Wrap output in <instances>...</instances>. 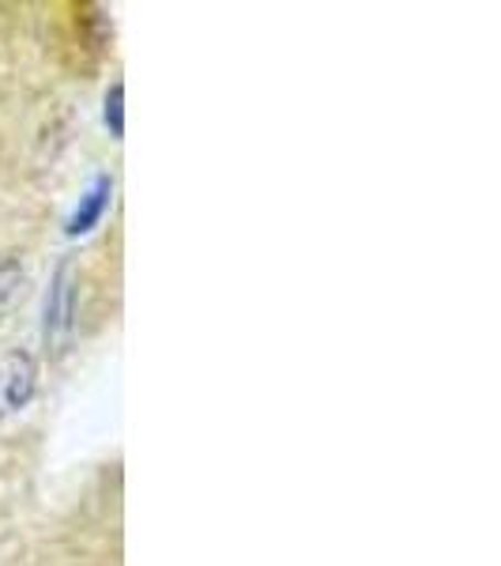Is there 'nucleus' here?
<instances>
[{
  "mask_svg": "<svg viewBox=\"0 0 501 566\" xmlns=\"http://www.w3.org/2000/svg\"><path fill=\"white\" fill-rule=\"evenodd\" d=\"M72 325H76V272H72V264H61L57 276L50 283V295H45V322H42L45 348L65 352Z\"/></svg>",
  "mask_w": 501,
  "mask_h": 566,
  "instance_id": "1",
  "label": "nucleus"
},
{
  "mask_svg": "<svg viewBox=\"0 0 501 566\" xmlns=\"http://www.w3.org/2000/svg\"><path fill=\"white\" fill-rule=\"evenodd\" d=\"M34 386H39V367L31 352L12 348L0 355V419L23 412L34 397Z\"/></svg>",
  "mask_w": 501,
  "mask_h": 566,
  "instance_id": "2",
  "label": "nucleus"
},
{
  "mask_svg": "<svg viewBox=\"0 0 501 566\" xmlns=\"http://www.w3.org/2000/svg\"><path fill=\"white\" fill-rule=\"evenodd\" d=\"M109 200H114V178H109V175H98V178H95V186H90L87 193L79 197V208L68 216V227H65V231L72 234V239H79V234H90L98 223H103Z\"/></svg>",
  "mask_w": 501,
  "mask_h": 566,
  "instance_id": "3",
  "label": "nucleus"
},
{
  "mask_svg": "<svg viewBox=\"0 0 501 566\" xmlns=\"http://www.w3.org/2000/svg\"><path fill=\"white\" fill-rule=\"evenodd\" d=\"M26 295V269L15 253H0V317H8Z\"/></svg>",
  "mask_w": 501,
  "mask_h": 566,
  "instance_id": "4",
  "label": "nucleus"
},
{
  "mask_svg": "<svg viewBox=\"0 0 501 566\" xmlns=\"http://www.w3.org/2000/svg\"><path fill=\"white\" fill-rule=\"evenodd\" d=\"M106 125H109V133L121 140L125 136V87L121 84H114L106 91Z\"/></svg>",
  "mask_w": 501,
  "mask_h": 566,
  "instance_id": "5",
  "label": "nucleus"
}]
</instances>
